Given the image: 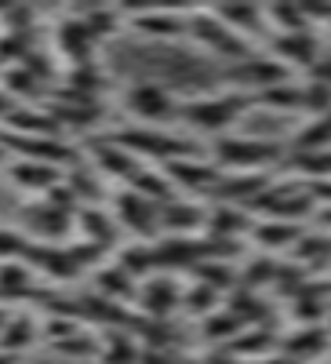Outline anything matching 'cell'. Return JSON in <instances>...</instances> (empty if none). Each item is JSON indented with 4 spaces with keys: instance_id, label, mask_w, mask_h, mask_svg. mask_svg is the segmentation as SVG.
I'll return each mask as SVG.
<instances>
[{
    "instance_id": "2e32d148",
    "label": "cell",
    "mask_w": 331,
    "mask_h": 364,
    "mask_svg": "<svg viewBox=\"0 0 331 364\" xmlns=\"http://www.w3.org/2000/svg\"><path fill=\"white\" fill-rule=\"evenodd\" d=\"M73 223H77V215H66V211H58V208H51V204H44V200L29 208V233L40 237V240L66 233Z\"/></svg>"
},
{
    "instance_id": "603a6c76",
    "label": "cell",
    "mask_w": 331,
    "mask_h": 364,
    "mask_svg": "<svg viewBox=\"0 0 331 364\" xmlns=\"http://www.w3.org/2000/svg\"><path fill=\"white\" fill-rule=\"evenodd\" d=\"M29 252V240L18 230H0V262H18Z\"/></svg>"
},
{
    "instance_id": "4fadbf2b",
    "label": "cell",
    "mask_w": 331,
    "mask_h": 364,
    "mask_svg": "<svg viewBox=\"0 0 331 364\" xmlns=\"http://www.w3.org/2000/svg\"><path fill=\"white\" fill-rule=\"evenodd\" d=\"M131 26L139 29V33H146V37H168V41H175V37L186 33V11H157V8L135 11Z\"/></svg>"
},
{
    "instance_id": "8992f818",
    "label": "cell",
    "mask_w": 331,
    "mask_h": 364,
    "mask_svg": "<svg viewBox=\"0 0 331 364\" xmlns=\"http://www.w3.org/2000/svg\"><path fill=\"white\" fill-rule=\"evenodd\" d=\"M113 219H116V226L120 230H131L135 237H153L157 230H161V223H157V204L153 200H146V197H139L135 190H120L116 197H113Z\"/></svg>"
},
{
    "instance_id": "3957f363",
    "label": "cell",
    "mask_w": 331,
    "mask_h": 364,
    "mask_svg": "<svg viewBox=\"0 0 331 364\" xmlns=\"http://www.w3.org/2000/svg\"><path fill=\"white\" fill-rule=\"evenodd\" d=\"M116 146H124L131 157H153L161 164H171V161H186V157H197V149L186 142V139H175V135H164L157 128H131V132H116L113 135Z\"/></svg>"
},
{
    "instance_id": "cb8c5ba5",
    "label": "cell",
    "mask_w": 331,
    "mask_h": 364,
    "mask_svg": "<svg viewBox=\"0 0 331 364\" xmlns=\"http://www.w3.org/2000/svg\"><path fill=\"white\" fill-rule=\"evenodd\" d=\"M33 84H37V77L29 73L26 66H22V70H8V73H4V91H8L11 99H15V95H29V87H33Z\"/></svg>"
},
{
    "instance_id": "f1b7e54d",
    "label": "cell",
    "mask_w": 331,
    "mask_h": 364,
    "mask_svg": "<svg viewBox=\"0 0 331 364\" xmlns=\"http://www.w3.org/2000/svg\"><path fill=\"white\" fill-rule=\"evenodd\" d=\"M8 321H11V314H8L4 306H0V331H4V324H8Z\"/></svg>"
},
{
    "instance_id": "ac0fdd59",
    "label": "cell",
    "mask_w": 331,
    "mask_h": 364,
    "mask_svg": "<svg viewBox=\"0 0 331 364\" xmlns=\"http://www.w3.org/2000/svg\"><path fill=\"white\" fill-rule=\"evenodd\" d=\"M244 328H248V324L240 321L237 314H229V310H215L212 317H204V321H200L204 339H207V343H226V346H229Z\"/></svg>"
},
{
    "instance_id": "7c38bea8",
    "label": "cell",
    "mask_w": 331,
    "mask_h": 364,
    "mask_svg": "<svg viewBox=\"0 0 331 364\" xmlns=\"http://www.w3.org/2000/svg\"><path fill=\"white\" fill-rule=\"evenodd\" d=\"M331 343V331L324 324H303L298 331H291V336L284 339V357H291L295 364H303V360H313L327 350Z\"/></svg>"
},
{
    "instance_id": "d4e9b609",
    "label": "cell",
    "mask_w": 331,
    "mask_h": 364,
    "mask_svg": "<svg viewBox=\"0 0 331 364\" xmlns=\"http://www.w3.org/2000/svg\"><path fill=\"white\" fill-rule=\"evenodd\" d=\"M310 73H313V80H317V84L331 87V55H327V58H317V63L310 66Z\"/></svg>"
},
{
    "instance_id": "9c48e42d",
    "label": "cell",
    "mask_w": 331,
    "mask_h": 364,
    "mask_svg": "<svg viewBox=\"0 0 331 364\" xmlns=\"http://www.w3.org/2000/svg\"><path fill=\"white\" fill-rule=\"evenodd\" d=\"M87 157H92V168L102 175V178H131L135 175V157L128 154L124 146H116L113 139H87Z\"/></svg>"
},
{
    "instance_id": "8fae6325",
    "label": "cell",
    "mask_w": 331,
    "mask_h": 364,
    "mask_svg": "<svg viewBox=\"0 0 331 364\" xmlns=\"http://www.w3.org/2000/svg\"><path fill=\"white\" fill-rule=\"evenodd\" d=\"M8 175H11V182L18 190H26V193H51L58 182H63V168H51V164H44V161H26V157H18L11 168H8Z\"/></svg>"
},
{
    "instance_id": "44dd1931",
    "label": "cell",
    "mask_w": 331,
    "mask_h": 364,
    "mask_svg": "<svg viewBox=\"0 0 331 364\" xmlns=\"http://www.w3.org/2000/svg\"><path fill=\"white\" fill-rule=\"evenodd\" d=\"M135 360H139V346L128 336H113L99 350V364H135Z\"/></svg>"
},
{
    "instance_id": "7402d4cb",
    "label": "cell",
    "mask_w": 331,
    "mask_h": 364,
    "mask_svg": "<svg viewBox=\"0 0 331 364\" xmlns=\"http://www.w3.org/2000/svg\"><path fill=\"white\" fill-rule=\"evenodd\" d=\"M55 350L66 353V357H99L102 343H99L95 336H87V331L80 328L77 336H70V339H63V343H55Z\"/></svg>"
},
{
    "instance_id": "83f0119b",
    "label": "cell",
    "mask_w": 331,
    "mask_h": 364,
    "mask_svg": "<svg viewBox=\"0 0 331 364\" xmlns=\"http://www.w3.org/2000/svg\"><path fill=\"white\" fill-rule=\"evenodd\" d=\"M259 364H295V360L284 357V353H277V357H266V360H259Z\"/></svg>"
},
{
    "instance_id": "ba28073f",
    "label": "cell",
    "mask_w": 331,
    "mask_h": 364,
    "mask_svg": "<svg viewBox=\"0 0 331 364\" xmlns=\"http://www.w3.org/2000/svg\"><path fill=\"white\" fill-rule=\"evenodd\" d=\"M288 66L281 63V58H269V55H248V58H240V63L226 73L233 84H240V87H259V91H266V87H277V84H284L288 80Z\"/></svg>"
},
{
    "instance_id": "52a82bcc",
    "label": "cell",
    "mask_w": 331,
    "mask_h": 364,
    "mask_svg": "<svg viewBox=\"0 0 331 364\" xmlns=\"http://www.w3.org/2000/svg\"><path fill=\"white\" fill-rule=\"evenodd\" d=\"M164 178L171 182V190H186V193L204 197V193H215L222 171H219L215 164L200 161V157H186V161L164 164Z\"/></svg>"
},
{
    "instance_id": "9a60e30c",
    "label": "cell",
    "mask_w": 331,
    "mask_h": 364,
    "mask_svg": "<svg viewBox=\"0 0 331 364\" xmlns=\"http://www.w3.org/2000/svg\"><path fill=\"white\" fill-rule=\"evenodd\" d=\"M303 230L298 223H277V219H262L259 226H251V240L262 248V252H284V248H295Z\"/></svg>"
},
{
    "instance_id": "277c9868",
    "label": "cell",
    "mask_w": 331,
    "mask_h": 364,
    "mask_svg": "<svg viewBox=\"0 0 331 364\" xmlns=\"http://www.w3.org/2000/svg\"><path fill=\"white\" fill-rule=\"evenodd\" d=\"M186 33H193L204 48H212L222 58H237V63H240V58L251 55L248 41L240 33H233V29L215 11H186Z\"/></svg>"
},
{
    "instance_id": "484cf974",
    "label": "cell",
    "mask_w": 331,
    "mask_h": 364,
    "mask_svg": "<svg viewBox=\"0 0 331 364\" xmlns=\"http://www.w3.org/2000/svg\"><path fill=\"white\" fill-rule=\"evenodd\" d=\"M200 364H240V360H237V357H233L226 346H219V350H212V353H207Z\"/></svg>"
},
{
    "instance_id": "ffe728a7",
    "label": "cell",
    "mask_w": 331,
    "mask_h": 364,
    "mask_svg": "<svg viewBox=\"0 0 331 364\" xmlns=\"http://www.w3.org/2000/svg\"><path fill=\"white\" fill-rule=\"evenodd\" d=\"M219 299H222V291H215V288H207V284L197 281L190 291H183V306L193 310L197 317H212L219 310Z\"/></svg>"
},
{
    "instance_id": "7a4b0ae2",
    "label": "cell",
    "mask_w": 331,
    "mask_h": 364,
    "mask_svg": "<svg viewBox=\"0 0 331 364\" xmlns=\"http://www.w3.org/2000/svg\"><path fill=\"white\" fill-rule=\"evenodd\" d=\"M251 102L255 99L251 95H240V91H229V95H207V99H193V102H178V117H183L190 128H197V132L219 135Z\"/></svg>"
},
{
    "instance_id": "5b68a950",
    "label": "cell",
    "mask_w": 331,
    "mask_h": 364,
    "mask_svg": "<svg viewBox=\"0 0 331 364\" xmlns=\"http://www.w3.org/2000/svg\"><path fill=\"white\" fill-rule=\"evenodd\" d=\"M124 106H128V113L146 120V124H168V120L178 117V99L171 95L164 84H153V80L128 87Z\"/></svg>"
},
{
    "instance_id": "6da1fadb",
    "label": "cell",
    "mask_w": 331,
    "mask_h": 364,
    "mask_svg": "<svg viewBox=\"0 0 331 364\" xmlns=\"http://www.w3.org/2000/svg\"><path fill=\"white\" fill-rule=\"evenodd\" d=\"M215 168H229V171H248V175H262L269 164H277L284 157V146L266 142V139H240V135H222L212 149Z\"/></svg>"
},
{
    "instance_id": "30bf717a",
    "label": "cell",
    "mask_w": 331,
    "mask_h": 364,
    "mask_svg": "<svg viewBox=\"0 0 331 364\" xmlns=\"http://www.w3.org/2000/svg\"><path fill=\"white\" fill-rule=\"evenodd\" d=\"M135 295H139V306L153 321H164L171 310L183 306V291H178V284L171 277H146Z\"/></svg>"
},
{
    "instance_id": "d6986e66",
    "label": "cell",
    "mask_w": 331,
    "mask_h": 364,
    "mask_svg": "<svg viewBox=\"0 0 331 364\" xmlns=\"http://www.w3.org/2000/svg\"><path fill=\"white\" fill-rule=\"evenodd\" d=\"M95 284H99V295H102L106 302H113V299H124V295H135V281H131L128 273L116 266V262L95 273Z\"/></svg>"
},
{
    "instance_id": "e0dca14e",
    "label": "cell",
    "mask_w": 331,
    "mask_h": 364,
    "mask_svg": "<svg viewBox=\"0 0 331 364\" xmlns=\"http://www.w3.org/2000/svg\"><path fill=\"white\" fill-rule=\"evenodd\" d=\"M40 336V328L37 321L29 317V314H11V321L4 324V331H0V353H22L29 343H37Z\"/></svg>"
},
{
    "instance_id": "5bb4252c",
    "label": "cell",
    "mask_w": 331,
    "mask_h": 364,
    "mask_svg": "<svg viewBox=\"0 0 331 364\" xmlns=\"http://www.w3.org/2000/svg\"><path fill=\"white\" fill-rule=\"evenodd\" d=\"M77 223L84 230V245H95V248H113L116 245V219L106 215V208H80L77 211Z\"/></svg>"
},
{
    "instance_id": "f546056e",
    "label": "cell",
    "mask_w": 331,
    "mask_h": 364,
    "mask_svg": "<svg viewBox=\"0 0 331 364\" xmlns=\"http://www.w3.org/2000/svg\"><path fill=\"white\" fill-rule=\"evenodd\" d=\"M0 161H4V146H0Z\"/></svg>"
},
{
    "instance_id": "4316f807",
    "label": "cell",
    "mask_w": 331,
    "mask_h": 364,
    "mask_svg": "<svg viewBox=\"0 0 331 364\" xmlns=\"http://www.w3.org/2000/svg\"><path fill=\"white\" fill-rule=\"evenodd\" d=\"M11 113H15V99L8 95V91H4V87H0V120H8Z\"/></svg>"
}]
</instances>
